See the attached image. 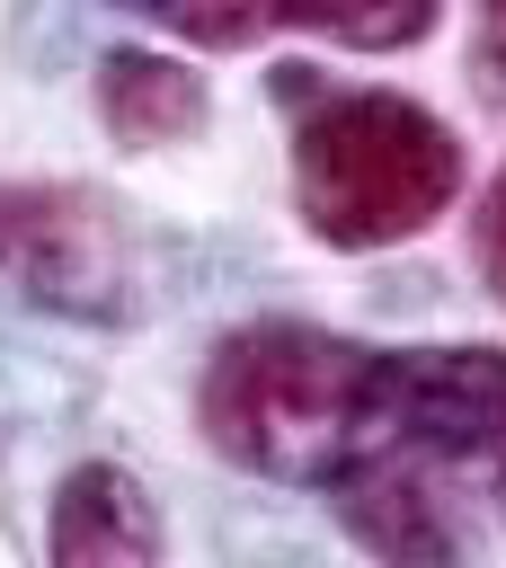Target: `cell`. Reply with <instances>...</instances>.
<instances>
[{"mask_svg": "<svg viewBox=\"0 0 506 568\" xmlns=\"http://www.w3.org/2000/svg\"><path fill=\"white\" fill-rule=\"evenodd\" d=\"M382 390L391 346L320 320H240L195 373V435L266 488L328 497L373 453Z\"/></svg>", "mask_w": 506, "mask_h": 568, "instance_id": "obj_1", "label": "cell"}, {"mask_svg": "<svg viewBox=\"0 0 506 568\" xmlns=\"http://www.w3.org/2000/svg\"><path fill=\"white\" fill-rule=\"evenodd\" d=\"M275 106H293V213L320 248L373 257L417 240L462 195V133L408 98V89H337L311 62H284L266 80Z\"/></svg>", "mask_w": 506, "mask_h": 568, "instance_id": "obj_2", "label": "cell"}, {"mask_svg": "<svg viewBox=\"0 0 506 568\" xmlns=\"http://www.w3.org/2000/svg\"><path fill=\"white\" fill-rule=\"evenodd\" d=\"M0 284L71 328L151 320V248L133 213L80 178H0Z\"/></svg>", "mask_w": 506, "mask_h": 568, "instance_id": "obj_3", "label": "cell"}, {"mask_svg": "<svg viewBox=\"0 0 506 568\" xmlns=\"http://www.w3.org/2000/svg\"><path fill=\"white\" fill-rule=\"evenodd\" d=\"M98 9H133V18H151L204 53H240V44H266L284 27L337 36L355 53H408L444 18V0H98Z\"/></svg>", "mask_w": 506, "mask_h": 568, "instance_id": "obj_4", "label": "cell"}, {"mask_svg": "<svg viewBox=\"0 0 506 568\" xmlns=\"http://www.w3.org/2000/svg\"><path fill=\"white\" fill-rule=\"evenodd\" d=\"M44 559L53 568H151L169 559V524L124 462H71L44 497Z\"/></svg>", "mask_w": 506, "mask_h": 568, "instance_id": "obj_5", "label": "cell"}, {"mask_svg": "<svg viewBox=\"0 0 506 568\" xmlns=\"http://www.w3.org/2000/svg\"><path fill=\"white\" fill-rule=\"evenodd\" d=\"M204 115H213V89H204L195 62L151 53V44H107L98 53V124L124 151H169V142L204 133Z\"/></svg>", "mask_w": 506, "mask_h": 568, "instance_id": "obj_6", "label": "cell"}, {"mask_svg": "<svg viewBox=\"0 0 506 568\" xmlns=\"http://www.w3.org/2000/svg\"><path fill=\"white\" fill-rule=\"evenodd\" d=\"M470 80L506 106V0H479V36H470Z\"/></svg>", "mask_w": 506, "mask_h": 568, "instance_id": "obj_7", "label": "cell"}, {"mask_svg": "<svg viewBox=\"0 0 506 568\" xmlns=\"http://www.w3.org/2000/svg\"><path fill=\"white\" fill-rule=\"evenodd\" d=\"M470 248H479V275H488V293L506 302V178L488 186V204H479V231H470Z\"/></svg>", "mask_w": 506, "mask_h": 568, "instance_id": "obj_8", "label": "cell"}]
</instances>
